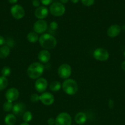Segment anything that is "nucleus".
<instances>
[{"mask_svg":"<svg viewBox=\"0 0 125 125\" xmlns=\"http://www.w3.org/2000/svg\"><path fill=\"white\" fill-rule=\"evenodd\" d=\"M93 57L97 61L104 62L109 58V53L105 49L103 48H98L93 52Z\"/></svg>","mask_w":125,"mask_h":125,"instance_id":"obj_7","label":"nucleus"},{"mask_svg":"<svg viewBox=\"0 0 125 125\" xmlns=\"http://www.w3.org/2000/svg\"><path fill=\"white\" fill-rule=\"evenodd\" d=\"M20 125H29V124H28V123H26V122H23V123H21Z\"/></svg>","mask_w":125,"mask_h":125,"instance_id":"obj_37","label":"nucleus"},{"mask_svg":"<svg viewBox=\"0 0 125 125\" xmlns=\"http://www.w3.org/2000/svg\"><path fill=\"white\" fill-rule=\"evenodd\" d=\"M26 39L29 42L34 43L37 42L39 40V37L38 35V34H37L35 32H31L28 34Z\"/></svg>","mask_w":125,"mask_h":125,"instance_id":"obj_20","label":"nucleus"},{"mask_svg":"<svg viewBox=\"0 0 125 125\" xmlns=\"http://www.w3.org/2000/svg\"><path fill=\"white\" fill-rule=\"evenodd\" d=\"M48 86L47 81L44 78H39L36 81L34 87L39 93H43L45 91Z\"/></svg>","mask_w":125,"mask_h":125,"instance_id":"obj_10","label":"nucleus"},{"mask_svg":"<svg viewBox=\"0 0 125 125\" xmlns=\"http://www.w3.org/2000/svg\"><path fill=\"white\" fill-rule=\"evenodd\" d=\"M38 59L40 61V62L43 63H47L50 60L51 55H50V52L47 50H41L40 52L38 53Z\"/></svg>","mask_w":125,"mask_h":125,"instance_id":"obj_16","label":"nucleus"},{"mask_svg":"<svg viewBox=\"0 0 125 125\" xmlns=\"http://www.w3.org/2000/svg\"><path fill=\"white\" fill-rule=\"evenodd\" d=\"M13 104L11 101H6L3 104V110L5 112H10L13 108Z\"/></svg>","mask_w":125,"mask_h":125,"instance_id":"obj_24","label":"nucleus"},{"mask_svg":"<svg viewBox=\"0 0 125 125\" xmlns=\"http://www.w3.org/2000/svg\"><path fill=\"white\" fill-rule=\"evenodd\" d=\"M49 14V10L47 8L44 6H40L36 9L34 15L39 20H44L46 18Z\"/></svg>","mask_w":125,"mask_h":125,"instance_id":"obj_15","label":"nucleus"},{"mask_svg":"<svg viewBox=\"0 0 125 125\" xmlns=\"http://www.w3.org/2000/svg\"><path fill=\"white\" fill-rule=\"evenodd\" d=\"M41 3L44 6H48L52 2L53 0H40Z\"/></svg>","mask_w":125,"mask_h":125,"instance_id":"obj_29","label":"nucleus"},{"mask_svg":"<svg viewBox=\"0 0 125 125\" xmlns=\"http://www.w3.org/2000/svg\"><path fill=\"white\" fill-rule=\"evenodd\" d=\"M71 1L72 2V3L76 4L79 1V0H71Z\"/></svg>","mask_w":125,"mask_h":125,"instance_id":"obj_36","label":"nucleus"},{"mask_svg":"<svg viewBox=\"0 0 125 125\" xmlns=\"http://www.w3.org/2000/svg\"><path fill=\"white\" fill-rule=\"evenodd\" d=\"M63 91L69 95H74L77 92L78 89V84L72 79H65L62 84Z\"/></svg>","mask_w":125,"mask_h":125,"instance_id":"obj_3","label":"nucleus"},{"mask_svg":"<svg viewBox=\"0 0 125 125\" xmlns=\"http://www.w3.org/2000/svg\"><path fill=\"white\" fill-rule=\"evenodd\" d=\"M11 13L12 17L17 20L22 19L25 14L24 9L18 4H15L11 7Z\"/></svg>","mask_w":125,"mask_h":125,"instance_id":"obj_9","label":"nucleus"},{"mask_svg":"<svg viewBox=\"0 0 125 125\" xmlns=\"http://www.w3.org/2000/svg\"><path fill=\"white\" fill-rule=\"evenodd\" d=\"M72 118L69 114L62 112L55 118V125H71Z\"/></svg>","mask_w":125,"mask_h":125,"instance_id":"obj_6","label":"nucleus"},{"mask_svg":"<svg viewBox=\"0 0 125 125\" xmlns=\"http://www.w3.org/2000/svg\"><path fill=\"white\" fill-rule=\"evenodd\" d=\"M48 28L47 23L44 20H38L34 23L33 26L34 32L37 34H43L45 32Z\"/></svg>","mask_w":125,"mask_h":125,"instance_id":"obj_8","label":"nucleus"},{"mask_svg":"<svg viewBox=\"0 0 125 125\" xmlns=\"http://www.w3.org/2000/svg\"><path fill=\"white\" fill-rule=\"evenodd\" d=\"M66 9L64 5L61 2H55L51 4L50 7V12L52 15L55 17H60L65 13Z\"/></svg>","mask_w":125,"mask_h":125,"instance_id":"obj_4","label":"nucleus"},{"mask_svg":"<svg viewBox=\"0 0 125 125\" xmlns=\"http://www.w3.org/2000/svg\"><path fill=\"white\" fill-rule=\"evenodd\" d=\"M23 117V120L26 123H28V122H31L33 119V114L30 111H26L23 115H22Z\"/></svg>","mask_w":125,"mask_h":125,"instance_id":"obj_23","label":"nucleus"},{"mask_svg":"<svg viewBox=\"0 0 125 125\" xmlns=\"http://www.w3.org/2000/svg\"><path fill=\"white\" fill-rule=\"evenodd\" d=\"M61 87H62V84L59 81H56L51 82L49 85V88H50V90L51 92H54L59 91Z\"/></svg>","mask_w":125,"mask_h":125,"instance_id":"obj_21","label":"nucleus"},{"mask_svg":"<svg viewBox=\"0 0 125 125\" xmlns=\"http://www.w3.org/2000/svg\"><path fill=\"white\" fill-rule=\"evenodd\" d=\"M25 109V104L22 102H18L13 104L12 111L13 112V114H14L15 115L21 116L23 115V114L26 112Z\"/></svg>","mask_w":125,"mask_h":125,"instance_id":"obj_13","label":"nucleus"},{"mask_svg":"<svg viewBox=\"0 0 125 125\" xmlns=\"http://www.w3.org/2000/svg\"><path fill=\"white\" fill-rule=\"evenodd\" d=\"M11 69L10 67H4L2 68V70H1V74H2V76L7 77L11 74Z\"/></svg>","mask_w":125,"mask_h":125,"instance_id":"obj_25","label":"nucleus"},{"mask_svg":"<svg viewBox=\"0 0 125 125\" xmlns=\"http://www.w3.org/2000/svg\"><path fill=\"white\" fill-rule=\"evenodd\" d=\"M32 4L34 7H39V5H40V2H39V0H33V1H32Z\"/></svg>","mask_w":125,"mask_h":125,"instance_id":"obj_31","label":"nucleus"},{"mask_svg":"<svg viewBox=\"0 0 125 125\" xmlns=\"http://www.w3.org/2000/svg\"><path fill=\"white\" fill-rule=\"evenodd\" d=\"M72 73V68L67 63H63L59 67L58 69V75L60 78L67 79L71 76Z\"/></svg>","mask_w":125,"mask_h":125,"instance_id":"obj_5","label":"nucleus"},{"mask_svg":"<svg viewBox=\"0 0 125 125\" xmlns=\"http://www.w3.org/2000/svg\"><path fill=\"white\" fill-rule=\"evenodd\" d=\"M121 68H122L123 70H124L125 72V61H123V62L121 63Z\"/></svg>","mask_w":125,"mask_h":125,"instance_id":"obj_33","label":"nucleus"},{"mask_svg":"<svg viewBox=\"0 0 125 125\" xmlns=\"http://www.w3.org/2000/svg\"><path fill=\"white\" fill-rule=\"evenodd\" d=\"M5 43H6V40H5V39L2 36L0 35V46L4 45Z\"/></svg>","mask_w":125,"mask_h":125,"instance_id":"obj_32","label":"nucleus"},{"mask_svg":"<svg viewBox=\"0 0 125 125\" xmlns=\"http://www.w3.org/2000/svg\"><path fill=\"white\" fill-rule=\"evenodd\" d=\"M30 100L33 103H37L40 101V95L38 94H33L31 95Z\"/></svg>","mask_w":125,"mask_h":125,"instance_id":"obj_26","label":"nucleus"},{"mask_svg":"<svg viewBox=\"0 0 125 125\" xmlns=\"http://www.w3.org/2000/svg\"><path fill=\"white\" fill-rule=\"evenodd\" d=\"M11 52V50H10L9 46L7 45L2 46V47L0 48V58L1 59H6L9 55Z\"/></svg>","mask_w":125,"mask_h":125,"instance_id":"obj_18","label":"nucleus"},{"mask_svg":"<svg viewBox=\"0 0 125 125\" xmlns=\"http://www.w3.org/2000/svg\"><path fill=\"white\" fill-rule=\"evenodd\" d=\"M58 28V24L56 21H51L50 24V29L52 31H56Z\"/></svg>","mask_w":125,"mask_h":125,"instance_id":"obj_28","label":"nucleus"},{"mask_svg":"<svg viewBox=\"0 0 125 125\" xmlns=\"http://www.w3.org/2000/svg\"><path fill=\"white\" fill-rule=\"evenodd\" d=\"M47 123L49 125H53L55 124V119L53 118H50L48 119Z\"/></svg>","mask_w":125,"mask_h":125,"instance_id":"obj_30","label":"nucleus"},{"mask_svg":"<svg viewBox=\"0 0 125 125\" xmlns=\"http://www.w3.org/2000/svg\"><path fill=\"white\" fill-rule=\"evenodd\" d=\"M87 115L84 112H80L77 113L75 116V121L77 124L82 125L87 122Z\"/></svg>","mask_w":125,"mask_h":125,"instance_id":"obj_17","label":"nucleus"},{"mask_svg":"<svg viewBox=\"0 0 125 125\" xmlns=\"http://www.w3.org/2000/svg\"><path fill=\"white\" fill-rule=\"evenodd\" d=\"M5 96H6L7 101L13 102L18 99V96H19V91L16 88H10L6 91Z\"/></svg>","mask_w":125,"mask_h":125,"instance_id":"obj_12","label":"nucleus"},{"mask_svg":"<svg viewBox=\"0 0 125 125\" xmlns=\"http://www.w3.org/2000/svg\"><path fill=\"white\" fill-rule=\"evenodd\" d=\"M81 1L84 6L87 7L92 6L94 2V0H81Z\"/></svg>","mask_w":125,"mask_h":125,"instance_id":"obj_27","label":"nucleus"},{"mask_svg":"<svg viewBox=\"0 0 125 125\" xmlns=\"http://www.w3.org/2000/svg\"><path fill=\"white\" fill-rule=\"evenodd\" d=\"M60 1H61V2H62V4L63 3V4H66V3H67V2H68V1L69 0H60Z\"/></svg>","mask_w":125,"mask_h":125,"instance_id":"obj_35","label":"nucleus"},{"mask_svg":"<svg viewBox=\"0 0 125 125\" xmlns=\"http://www.w3.org/2000/svg\"><path fill=\"white\" fill-rule=\"evenodd\" d=\"M44 67L40 62H36L31 63L27 69V74L32 79H38L43 74Z\"/></svg>","mask_w":125,"mask_h":125,"instance_id":"obj_2","label":"nucleus"},{"mask_svg":"<svg viewBox=\"0 0 125 125\" xmlns=\"http://www.w3.org/2000/svg\"><path fill=\"white\" fill-rule=\"evenodd\" d=\"M121 31V27L118 24L111 25L107 31V34L109 37L114 38L120 34Z\"/></svg>","mask_w":125,"mask_h":125,"instance_id":"obj_14","label":"nucleus"},{"mask_svg":"<svg viewBox=\"0 0 125 125\" xmlns=\"http://www.w3.org/2000/svg\"><path fill=\"white\" fill-rule=\"evenodd\" d=\"M40 101L43 104L50 106L54 103L55 98L51 93L45 92L42 93L41 95H40Z\"/></svg>","mask_w":125,"mask_h":125,"instance_id":"obj_11","label":"nucleus"},{"mask_svg":"<svg viewBox=\"0 0 125 125\" xmlns=\"http://www.w3.org/2000/svg\"><path fill=\"white\" fill-rule=\"evenodd\" d=\"M16 118L15 115L13 114H9L6 116L4 118V122L6 125H14L16 123Z\"/></svg>","mask_w":125,"mask_h":125,"instance_id":"obj_19","label":"nucleus"},{"mask_svg":"<svg viewBox=\"0 0 125 125\" xmlns=\"http://www.w3.org/2000/svg\"><path fill=\"white\" fill-rule=\"evenodd\" d=\"M8 84V80L4 76H0V90H3L6 89Z\"/></svg>","mask_w":125,"mask_h":125,"instance_id":"obj_22","label":"nucleus"},{"mask_svg":"<svg viewBox=\"0 0 125 125\" xmlns=\"http://www.w3.org/2000/svg\"><path fill=\"white\" fill-rule=\"evenodd\" d=\"M39 42L40 46L47 50L53 49L57 44V41L55 37L48 33L42 34L39 37Z\"/></svg>","mask_w":125,"mask_h":125,"instance_id":"obj_1","label":"nucleus"},{"mask_svg":"<svg viewBox=\"0 0 125 125\" xmlns=\"http://www.w3.org/2000/svg\"><path fill=\"white\" fill-rule=\"evenodd\" d=\"M8 1L11 4H14L16 3L18 1V0H8Z\"/></svg>","mask_w":125,"mask_h":125,"instance_id":"obj_34","label":"nucleus"}]
</instances>
